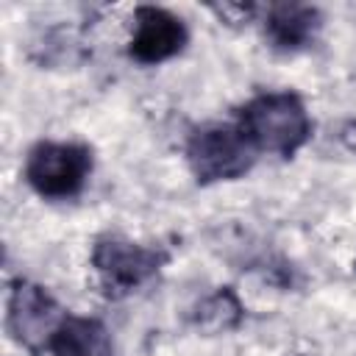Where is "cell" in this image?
I'll use <instances>...</instances> for the list:
<instances>
[{"instance_id":"6da1fadb","label":"cell","mask_w":356,"mask_h":356,"mask_svg":"<svg viewBox=\"0 0 356 356\" xmlns=\"http://www.w3.org/2000/svg\"><path fill=\"white\" fill-rule=\"evenodd\" d=\"M239 131L259 150L292 156L312 134L306 106L292 92H267L239 111Z\"/></svg>"},{"instance_id":"7a4b0ae2","label":"cell","mask_w":356,"mask_h":356,"mask_svg":"<svg viewBox=\"0 0 356 356\" xmlns=\"http://www.w3.org/2000/svg\"><path fill=\"white\" fill-rule=\"evenodd\" d=\"M256 147L239 131V125H211L192 134L186 145V161L200 184L234 181L253 167Z\"/></svg>"},{"instance_id":"3957f363","label":"cell","mask_w":356,"mask_h":356,"mask_svg":"<svg viewBox=\"0 0 356 356\" xmlns=\"http://www.w3.org/2000/svg\"><path fill=\"white\" fill-rule=\"evenodd\" d=\"M92 172V153L75 142H39L25 161V178L42 197H72Z\"/></svg>"},{"instance_id":"277c9868","label":"cell","mask_w":356,"mask_h":356,"mask_svg":"<svg viewBox=\"0 0 356 356\" xmlns=\"http://www.w3.org/2000/svg\"><path fill=\"white\" fill-rule=\"evenodd\" d=\"M92 261L108 292H128L159 270L161 253L122 236H106L95 245Z\"/></svg>"},{"instance_id":"5b68a950","label":"cell","mask_w":356,"mask_h":356,"mask_svg":"<svg viewBox=\"0 0 356 356\" xmlns=\"http://www.w3.org/2000/svg\"><path fill=\"white\" fill-rule=\"evenodd\" d=\"M186 44L184 22L156 6H139L134 11V36H131V56L142 64H159L181 53Z\"/></svg>"},{"instance_id":"8992f818","label":"cell","mask_w":356,"mask_h":356,"mask_svg":"<svg viewBox=\"0 0 356 356\" xmlns=\"http://www.w3.org/2000/svg\"><path fill=\"white\" fill-rule=\"evenodd\" d=\"M64 323V317L56 314V303L50 300V295L39 286L31 284H19L11 292V303H8V325L14 331V337L19 342H33V337H42L47 345L53 339V334L58 331V325Z\"/></svg>"},{"instance_id":"52a82bcc","label":"cell","mask_w":356,"mask_h":356,"mask_svg":"<svg viewBox=\"0 0 356 356\" xmlns=\"http://www.w3.org/2000/svg\"><path fill=\"white\" fill-rule=\"evenodd\" d=\"M320 28V14L317 8L312 6H273L267 11V22H264V33L267 39L281 47V50H295V47H303L314 31Z\"/></svg>"},{"instance_id":"ba28073f","label":"cell","mask_w":356,"mask_h":356,"mask_svg":"<svg viewBox=\"0 0 356 356\" xmlns=\"http://www.w3.org/2000/svg\"><path fill=\"white\" fill-rule=\"evenodd\" d=\"M47 348L53 356H111L106 328L89 317H64Z\"/></svg>"}]
</instances>
